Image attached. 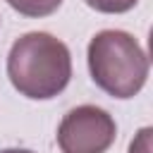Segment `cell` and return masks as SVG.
Listing matches in <instances>:
<instances>
[{
    "label": "cell",
    "instance_id": "3957f363",
    "mask_svg": "<svg viewBox=\"0 0 153 153\" xmlns=\"http://www.w3.org/2000/svg\"><path fill=\"white\" fill-rule=\"evenodd\" d=\"M115 139L117 124L98 105L72 108L57 127V146L62 153H105Z\"/></svg>",
    "mask_w": 153,
    "mask_h": 153
},
{
    "label": "cell",
    "instance_id": "8992f818",
    "mask_svg": "<svg viewBox=\"0 0 153 153\" xmlns=\"http://www.w3.org/2000/svg\"><path fill=\"white\" fill-rule=\"evenodd\" d=\"M148 136H151V129H148V127L141 129L139 136H136V141H131L129 153H148Z\"/></svg>",
    "mask_w": 153,
    "mask_h": 153
},
{
    "label": "cell",
    "instance_id": "ba28073f",
    "mask_svg": "<svg viewBox=\"0 0 153 153\" xmlns=\"http://www.w3.org/2000/svg\"><path fill=\"white\" fill-rule=\"evenodd\" d=\"M7 2H10V0H7Z\"/></svg>",
    "mask_w": 153,
    "mask_h": 153
},
{
    "label": "cell",
    "instance_id": "7a4b0ae2",
    "mask_svg": "<svg viewBox=\"0 0 153 153\" xmlns=\"http://www.w3.org/2000/svg\"><path fill=\"white\" fill-rule=\"evenodd\" d=\"M93 84L112 98H134L148 79V55L141 43L120 29L98 31L86 50Z\"/></svg>",
    "mask_w": 153,
    "mask_h": 153
},
{
    "label": "cell",
    "instance_id": "6da1fadb",
    "mask_svg": "<svg viewBox=\"0 0 153 153\" xmlns=\"http://www.w3.org/2000/svg\"><path fill=\"white\" fill-rule=\"evenodd\" d=\"M7 76L24 98L50 100L62 93L72 79L69 48L53 33L29 31L10 48Z\"/></svg>",
    "mask_w": 153,
    "mask_h": 153
},
{
    "label": "cell",
    "instance_id": "5b68a950",
    "mask_svg": "<svg viewBox=\"0 0 153 153\" xmlns=\"http://www.w3.org/2000/svg\"><path fill=\"white\" fill-rule=\"evenodd\" d=\"M84 2L91 10L103 14H122V12H129L139 0H84Z\"/></svg>",
    "mask_w": 153,
    "mask_h": 153
},
{
    "label": "cell",
    "instance_id": "52a82bcc",
    "mask_svg": "<svg viewBox=\"0 0 153 153\" xmlns=\"http://www.w3.org/2000/svg\"><path fill=\"white\" fill-rule=\"evenodd\" d=\"M0 153H33V151H29V148H5Z\"/></svg>",
    "mask_w": 153,
    "mask_h": 153
},
{
    "label": "cell",
    "instance_id": "277c9868",
    "mask_svg": "<svg viewBox=\"0 0 153 153\" xmlns=\"http://www.w3.org/2000/svg\"><path fill=\"white\" fill-rule=\"evenodd\" d=\"M60 5H62V0H10L12 10H17L24 17H33V19H41V17L57 12Z\"/></svg>",
    "mask_w": 153,
    "mask_h": 153
}]
</instances>
